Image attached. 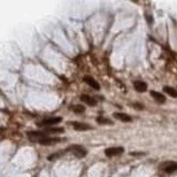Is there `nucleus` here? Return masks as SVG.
I'll list each match as a JSON object with an SVG mask.
<instances>
[{"instance_id": "obj_1", "label": "nucleus", "mask_w": 177, "mask_h": 177, "mask_svg": "<svg viewBox=\"0 0 177 177\" xmlns=\"http://www.w3.org/2000/svg\"><path fill=\"white\" fill-rule=\"evenodd\" d=\"M67 152H71L75 156H77V158H80V159H81V158H85L86 154H88V151H86L84 147H82L81 145H71V146L68 147Z\"/></svg>"}, {"instance_id": "obj_2", "label": "nucleus", "mask_w": 177, "mask_h": 177, "mask_svg": "<svg viewBox=\"0 0 177 177\" xmlns=\"http://www.w3.org/2000/svg\"><path fill=\"white\" fill-rule=\"evenodd\" d=\"M124 152V148L122 146H116V147H109L105 149V154L106 156L108 158H113V156H116V155H120Z\"/></svg>"}, {"instance_id": "obj_3", "label": "nucleus", "mask_w": 177, "mask_h": 177, "mask_svg": "<svg viewBox=\"0 0 177 177\" xmlns=\"http://www.w3.org/2000/svg\"><path fill=\"white\" fill-rule=\"evenodd\" d=\"M161 168L168 173V174H171L174 171H177V162H171V161H168V162H165V163H161Z\"/></svg>"}, {"instance_id": "obj_4", "label": "nucleus", "mask_w": 177, "mask_h": 177, "mask_svg": "<svg viewBox=\"0 0 177 177\" xmlns=\"http://www.w3.org/2000/svg\"><path fill=\"white\" fill-rule=\"evenodd\" d=\"M66 142V139H61V138H50V137H46V138H41L38 140L39 144L41 145H54V144H58L61 142Z\"/></svg>"}, {"instance_id": "obj_5", "label": "nucleus", "mask_w": 177, "mask_h": 177, "mask_svg": "<svg viewBox=\"0 0 177 177\" xmlns=\"http://www.w3.org/2000/svg\"><path fill=\"white\" fill-rule=\"evenodd\" d=\"M71 125L77 131H88V130L92 129V127L90 124H88V123H82V122H73Z\"/></svg>"}, {"instance_id": "obj_6", "label": "nucleus", "mask_w": 177, "mask_h": 177, "mask_svg": "<svg viewBox=\"0 0 177 177\" xmlns=\"http://www.w3.org/2000/svg\"><path fill=\"white\" fill-rule=\"evenodd\" d=\"M62 121L61 118H44L40 123H38L39 127H44V125H52V124H58Z\"/></svg>"}, {"instance_id": "obj_7", "label": "nucleus", "mask_w": 177, "mask_h": 177, "mask_svg": "<svg viewBox=\"0 0 177 177\" xmlns=\"http://www.w3.org/2000/svg\"><path fill=\"white\" fill-rule=\"evenodd\" d=\"M83 81L88 84V86H91V88H94V90H99V88H100V84H99L94 78H92L91 76H84V77H83Z\"/></svg>"}, {"instance_id": "obj_8", "label": "nucleus", "mask_w": 177, "mask_h": 177, "mask_svg": "<svg viewBox=\"0 0 177 177\" xmlns=\"http://www.w3.org/2000/svg\"><path fill=\"white\" fill-rule=\"evenodd\" d=\"M27 136L30 138H38V140H39L41 138H46L47 133L45 131H29V132H27Z\"/></svg>"}, {"instance_id": "obj_9", "label": "nucleus", "mask_w": 177, "mask_h": 177, "mask_svg": "<svg viewBox=\"0 0 177 177\" xmlns=\"http://www.w3.org/2000/svg\"><path fill=\"white\" fill-rule=\"evenodd\" d=\"M133 88L138 92H145L147 90V84L143 81H135L133 82Z\"/></svg>"}, {"instance_id": "obj_10", "label": "nucleus", "mask_w": 177, "mask_h": 177, "mask_svg": "<svg viewBox=\"0 0 177 177\" xmlns=\"http://www.w3.org/2000/svg\"><path fill=\"white\" fill-rule=\"evenodd\" d=\"M151 95L158 101V102H160V104H165L166 101H167V99H166V97L162 94V93H160V92H156V91H154V90H152L151 91Z\"/></svg>"}, {"instance_id": "obj_11", "label": "nucleus", "mask_w": 177, "mask_h": 177, "mask_svg": "<svg viewBox=\"0 0 177 177\" xmlns=\"http://www.w3.org/2000/svg\"><path fill=\"white\" fill-rule=\"evenodd\" d=\"M81 100L84 101V102H85L86 105H88V106H97L95 99L92 98V97H90V95H88V94H82V95H81Z\"/></svg>"}, {"instance_id": "obj_12", "label": "nucleus", "mask_w": 177, "mask_h": 177, "mask_svg": "<svg viewBox=\"0 0 177 177\" xmlns=\"http://www.w3.org/2000/svg\"><path fill=\"white\" fill-rule=\"evenodd\" d=\"M114 118L122 121V122H131L132 118L128 114H124V113H114Z\"/></svg>"}, {"instance_id": "obj_13", "label": "nucleus", "mask_w": 177, "mask_h": 177, "mask_svg": "<svg viewBox=\"0 0 177 177\" xmlns=\"http://www.w3.org/2000/svg\"><path fill=\"white\" fill-rule=\"evenodd\" d=\"M70 109L75 114H83L85 112V107L83 105H73V106H70Z\"/></svg>"}, {"instance_id": "obj_14", "label": "nucleus", "mask_w": 177, "mask_h": 177, "mask_svg": "<svg viewBox=\"0 0 177 177\" xmlns=\"http://www.w3.org/2000/svg\"><path fill=\"white\" fill-rule=\"evenodd\" d=\"M163 92H166V93L169 94L170 97L176 98L177 99V90H175L174 88H170V86H163Z\"/></svg>"}, {"instance_id": "obj_15", "label": "nucleus", "mask_w": 177, "mask_h": 177, "mask_svg": "<svg viewBox=\"0 0 177 177\" xmlns=\"http://www.w3.org/2000/svg\"><path fill=\"white\" fill-rule=\"evenodd\" d=\"M47 135L48 133H62L63 131H64V129L63 128H50V129H45L44 130Z\"/></svg>"}, {"instance_id": "obj_16", "label": "nucleus", "mask_w": 177, "mask_h": 177, "mask_svg": "<svg viewBox=\"0 0 177 177\" xmlns=\"http://www.w3.org/2000/svg\"><path fill=\"white\" fill-rule=\"evenodd\" d=\"M97 123H99V124H113V121H111V120L106 118L99 116V118H97Z\"/></svg>"}, {"instance_id": "obj_17", "label": "nucleus", "mask_w": 177, "mask_h": 177, "mask_svg": "<svg viewBox=\"0 0 177 177\" xmlns=\"http://www.w3.org/2000/svg\"><path fill=\"white\" fill-rule=\"evenodd\" d=\"M133 107L135 108H139V109H144V106L142 104H133Z\"/></svg>"}]
</instances>
